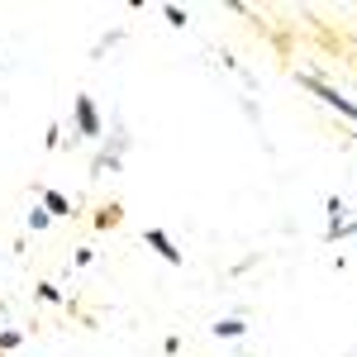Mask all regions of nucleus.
<instances>
[{"mask_svg":"<svg viewBox=\"0 0 357 357\" xmlns=\"http://www.w3.org/2000/svg\"><path fill=\"white\" fill-rule=\"evenodd\" d=\"M296 86H305V91H310V96H319V100H324V105H329L333 114H343L348 124H357V100H348V96H343L338 86H329L324 77H310V72H296Z\"/></svg>","mask_w":357,"mask_h":357,"instance_id":"nucleus-1","label":"nucleus"},{"mask_svg":"<svg viewBox=\"0 0 357 357\" xmlns=\"http://www.w3.org/2000/svg\"><path fill=\"white\" fill-rule=\"evenodd\" d=\"M72 134L77 138H91V143H96V138L105 134V119H100V110H96V100H91V96H77V105H72Z\"/></svg>","mask_w":357,"mask_h":357,"instance_id":"nucleus-2","label":"nucleus"},{"mask_svg":"<svg viewBox=\"0 0 357 357\" xmlns=\"http://www.w3.org/2000/svg\"><path fill=\"white\" fill-rule=\"evenodd\" d=\"M124 153H129V143H124V134H119L114 143H105V148L96 153V162H91V176H105V172H119V167H124Z\"/></svg>","mask_w":357,"mask_h":357,"instance_id":"nucleus-3","label":"nucleus"},{"mask_svg":"<svg viewBox=\"0 0 357 357\" xmlns=\"http://www.w3.org/2000/svg\"><path fill=\"white\" fill-rule=\"evenodd\" d=\"M143 243L153 248V252H158V257H162L167 267H181V262H186V257H181V248L172 243V238H167L162 229H143Z\"/></svg>","mask_w":357,"mask_h":357,"instance_id":"nucleus-4","label":"nucleus"},{"mask_svg":"<svg viewBox=\"0 0 357 357\" xmlns=\"http://www.w3.org/2000/svg\"><path fill=\"white\" fill-rule=\"evenodd\" d=\"M210 333H215L220 343H238V338L248 333V319H243V314H224V319L210 324Z\"/></svg>","mask_w":357,"mask_h":357,"instance_id":"nucleus-5","label":"nucleus"},{"mask_svg":"<svg viewBox=\"0 0 357 357\" xmlns=\"http://www.w3.org/2000/svg\"><path fill=\"white\" fill-rule=\"evenodd\" d=\"M38 205H43L53 220H67V215H72V200H67L62 191H38Z\"/></svg>","mask_w":357,"mask_h":357,"instance_id":"nucleus-6","label":"nucleus"},{"mask_svg":"<svg viewBox=\"0 0 357 357\" xmlns=\"http://www.w3.org/2000/svg\"><path fill=\"white\" fill-rule=\"evenodd\" d=\"M24 229L29 234H48V229H53V215H48L43 205H33V210L24 215Z\"/></svg>","mask_w":357,"mask_h":357,"instance_id":"nucleus-7","label":"nucleus"},{"mask_svg":"<svg viewBox=\"0 0 357 357\" xmlns=\"http://www.w3.org/2000/svg\"><path fill=\"white\" fill-rule=\"evenodd\" d=\"M33 301H38V305H62V301H67V296L57 291L53 281H38V286H33Z\"/></svg>","mask_w":357,"mask_h":357,"instance_id":"nucleus-8","label":"nucleus"},{"mask_svg":"<svg viewBox=\"0 0 357 357\" xmlns=\"http://www.w3.org/2000/svg\"><path fill=\"white\" fill-rule=\"evenodd\" d=\"M91 224H96V229H114V224H119V205H100Z\"/></svg>","mask_w":357,"mask_h":357,"instance_id":"nucleus-9","label":"nucleus"},{"mask_svg":"<svg viewBox=\"0 0 357 357\" xmlns=\"http://www.w3.org/2000/svg\"><path fill=\"white\" fill-rule=\"evenodd\" d=\"M20 343H24V333H20V329H0V353H15Z\"/></svg>","mask_w":357,"mask_h":357,"instance_id":"nucleus-10","label":"nucleus"},{"mask_svg":"<svg viewBox=\"0 0 357 357\" xmlns=\"http://www.w3.org/2000/svg\"><path fill=\"white\" fill-rule=\"evenodd\" d=\"M162 15H167L172 29H186V10H181V5H162Z\"/></svg>","mask_w":357,"mask_h":357,"instance_id":"nucleus-11","label":"nucleus"},{"mask_svg":"<svg viewBox=\"0 0 357 357\" xmlns=\"http://www.w3.org/2000/svg\"><path fill=\"white\" fill-rule=\"evenodd\" d=\"M114 43H124V33H119V29H114V33H105V38H100V43H96V57H100V53H110Z\"/></svg>","mask_w":357,"mask_h":357,"instance_id":"nucleus-12","label":"nucleus"},{"mask_svg":"<svg viewBox=\"0 0 357 357\" xmlns=\"http://www.w3.org/2000/svg\"><path fill=\"white\" fill-rule=\"evenodd\" d=\"M162 353H167V357L181 353V333H167V338H162Z\"/></svg>","mask_w":357,"mask_h":357,"instance_id":"nucleus-13","label":"nucleus"},{"mask_svg":"<svg viewBox=\"0 0 357 357\" xmlns=\"http://www.w3.org/2000/svg\"><path fill=\"white\" fill-rule=\"evenodd\" d=\"M91 262H96V252H91V248H77V257H72V267H91Z\"/></svg>","mask_w":357,"mask_h":357,"instance_id":"nucleus-14","label":"nucleus"}]
</instances>
